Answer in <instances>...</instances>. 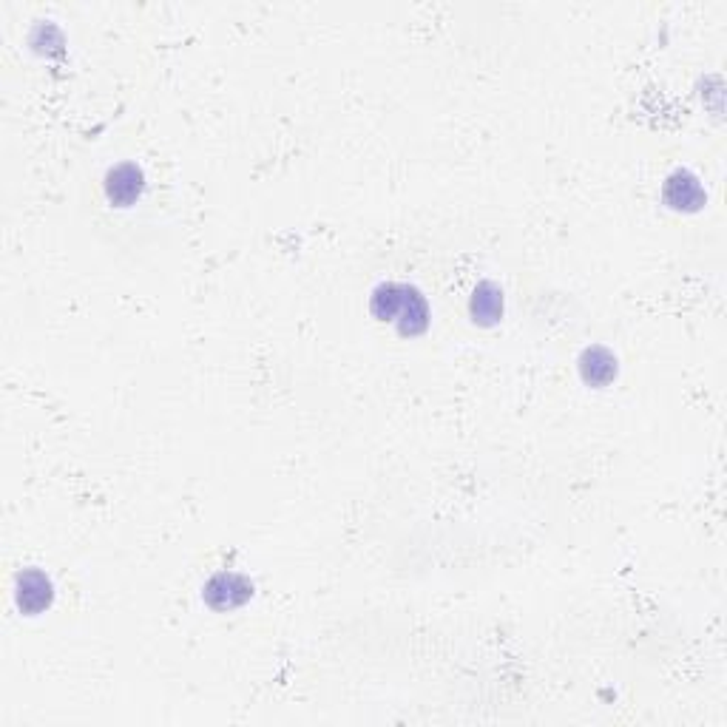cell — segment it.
Returning a JSON list of instances; mask_svg holds the SVG:
<instances>
[{
	"label": "cell",
	"mask_w": 727,
	"mask_h": 727,
	"mask_svg": "<svg viewBox=\"0 0 727 727\" xmlns=\"http://www.w3.org/2000/svg\"><path fill=\"white\" fill-rule=\"evenodd\" d=\"M373 316L395 324L404 336H421L429 324V307L409 284H381L373 293Z\"/></svg>",
	"instance_id": "6da1fadb"
},
{
	"label": "cell",
	"mask_w": 727,
	"mask_h": 727,
	"mask_svg": "<svg viewBox=\"0 0 727 727\" xmlns=\"http://www.w3.org/2000/svg\"><path fill=\"white\" fill-rule=\"evenodd\" d=\"M250 594H253V586H250L245 577L239 574H216L211 583L205 586V600L211 608L216 611H231V608H239L242 603H248Z\"/></svg>",
	"instance_id": "7a4b0ae2"
},
{
	"label": "cell",
	"mask_w": 727,
	"mask_h": 727,
	"mask_svg": "<svg viewBox=\"0 0 727 727\" xmlns=\"http://www.w3.org/2000/svg\"><path fill=\"white\" fill-rule=\"evenodd\" d=\"M665 202L676 208V211H699L705 205V191L699 185V179L688 174V171H679L674 177H668L665 182Z\"/></svg>",
	"instance_id": "3957f363"
},
{
	"label": "cell",
	"mask_w": 727,
	"mask_h": 727,
	"mask_svg": "<svg viewBox=\"0 0 727 727\" xmlns=\"http://www.w3.org/2000/svg\"><path fill=\"white\" fill-rule=\"evenodd\" d=\"M52 583L43 571H23L18 577V605L26 614H37L52 605Z\"/></svg>",
	"instance_id": "277c9868"
},
{
	"label": "cell",
	"mask_w": 727,
	"mask_h": 727,
	"mask_svg": "<svg viewBox=\"0 0 727 727\" xmlns=\"http://www.w3.org/2000/svg\"><path fill=\"white\" fill-rule=\"evenodd\" d=\"M142 191V171L137 165H120L108 174L106 194L114 205H131Z\"/></svg>",
	"instance_id": "5b68a950"
},
{
	"label": "cell",
	"mask_w": 727,
	"mask_h": 727,
	"mask_svg": "<svg viewBox=\"0 0 727 727\" xmlns=\"http://www.w3.org/2000/svg\"><path fill=\"white\" fill-rule=\"evenodd\" d=\"M469 310H472V319L480 324H495L503 316V293L492 282H483L475 290Z\"/></svg>",
	"instance_id": "8992f818"
},
{
	"label": "cell",
	"mask_w": 727,
	"mask_h": 727,
	"mask_svg": "<svg viewBox=\"0 0 727 727\" xmlns=\"http://www.w3.org/2000/svg\"><path fill=\"white\" fill-rule=\"evenodd\" d=\"M580 373L588 384H608L617 375V358L603 347L586 350L580 358Z\"/></svg>",
	"instance_id": "52a82bcc"
}]
</instances>
